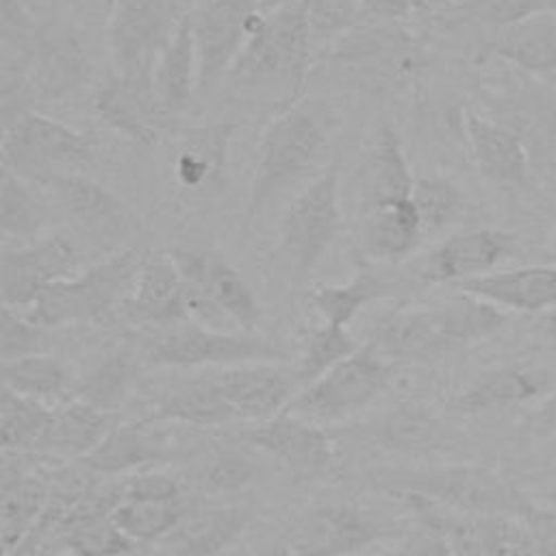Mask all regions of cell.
<instances>
[{
	"instance_id": "cell-1",
	"label": "cell",
	"mask_w": 556,
	"mask_h": 556,
	"mask_svg": "<svg viewBox=\"0 0 556 556\" xmlns=\"http://www.w3.org/2000/svg\"><path fill=\"white\" fill-rule=\"evenodd\" d=\"M361 484L389 497H419L463 515L530 517L541 510L502 473L471 463L369 467L361 473Z\"/></svg>"
},
{
	"instance_id": "cell-2",
	"label": "cell",
	"mask_w": 556,
	"mask_h": 556,
	"mask_svg": "<svg viewBox=\"0 0 556 556\" xmlns=\"http://www.w3.org/2000/svg\"><path fill=\"white\" fill-rule=\"evenodd\" d=\"M337 124V111L328 100L300 98L265 126L248 195L250 219L317 165Z\"/></svg>"
},
{
	"instance_id": "cell-3",
	"label": "cell",
	"mask_w": 556,
	"mask_h": 556,
	"mask_svg": "<svg viewBox=\"0 0 556 556\" xmlns=\"http://www.w3.org/2000/svg\"><path fill=\"white\" fill-rule=\"evenodd\" d=\"M313 50L306 0H295L254 20L226 80L248 89L274 87L289 106L302 98Z\"/></svg>"
},
{
	"instance_id": "cell-4",
	"label": "cell",
	"mask_w": 556,
	"mask_h": 556,
	"mask_svg": "<svg viewBox=\"0 0 556 556\" xmlns=\"http://www.w3.org/2000/svg\"><path fill=\"white\" fill-rule=\"evenodd\" d=\"M402 502L445 536L452 556H556V517L543 508L530 517L463 515L419 497Z\"/></svg>"
},
{
	"instance_id": "cell-5",
	"label": "cell",
	"mask_w": 556,
	"mask_h": 556,
	"mask_svg": "<svg viewBox=\"0 0 556 556\" xmlns=\"http://www.w3.org/2000/svg\"><path fill=\"white\" fill-rule=\"evenodd\" d=\"M139 263V252L119 250L80 276L48 285L26 308V315L48 330L119 319V311L135 289Z\"/></svg>"
},
{
	"instance_id": "cell-6",
	"label": "cell",
	"mask_w": 556,
	"mask_h": 556,
	"mask_svg": "<svg viewBox=\"0 0 556 556\" xmlns=\"http://www.w3.org/2000/svg\"><path fill=\"white\" fill-rule=\"evenodd\" d=\"M139 356L156 367H228L241 363H287L289 352L256 334L213 328L195 319L146 328L139 339Z\"/></svg>"
},
{
	"instance_id": "cell-7",
	"label": "cell",
	"mask_w": 556,
	"mask_h": 556,
	"mask_svg": "<svg viewBox=\"0 0 556 556\" xmlns=\"http://www.w3.org/2000/svg\"><path fill=\"white\" fill-rule=\"evenodd\" d=\"M413 521H402L356 504L326 502L300 513L285 530L282 556H352L374 545L393 543Z\"/></svg>"
},
{
	"instance_id": "cell-8",
	"label": "cell",
	"mask_w": 556,
	"mask_h": 556,
	"mask_svg": "<svg viewBox=\"0 0 556 556\" xmlns=\"http://www.w3.org/2000/svg\"><path fill=\"white\" fill-rule=\"evenodd\" d=\"M341 167L334 159L287 206L280 222V254L289 287L300 291L341 230Z\"/></svg>"
},
{
	"instance_id": "cell-9",
	"label": "cell",
	"mask_w": 556,
	"mask_h": 556,
	"mask_svg": "<svg viewBox=\"0 0 556 556\" xmlns=\"http://www.w3.org/2000/svg\"><path fill=\"white\" fill-rule=\"evenodd\" d=\"M174 256L189 300V317L213 328L235 324L241 332H254L263 319V306L248 280L213 248H174Z\"/></svg>"
},
{
	"instance_id": "cell-10",
	"label": "cell",
	"mask_w": 556,
	"mask_h": 556,
	"mask_svg": "<svg viewBox=\"0 0 556 556\" xmlns=\"http://www.w3.org/2000/svg\"><path fill=\"white\" fill-rule=\"evenodd\" d=\"M395 365L397 363L384 358L374 343L358 345L348 358L302 387L285 410L315 424L348 419L389 389Z\"/></svg>"
},
{
	"instance_id": "cell-11",
	"label": "cell",
	"mask_w": 556,
	"mask_h": 556,
	"mask_svg": "<svg viewBox=\"0 0 556 556\" xmlns=\"http://www.w3.org/2000/svg\"><path fill=\"white\" fill-rule=\"evenodd\" d=\"M91 161V137L59 119L28 109L4 122L2 167L7 169L30 178L61 172L59 167H85Z\"/></svg>"
},
{
	"instance_id": "cell-12",
	"label": "cell",
	"mask_w": 556,
	"mask_h": 556,
	"mask_svg": "<svg viewBox=\"0 0 556 556\" xmlns=\"http://www.w3.org/2000/svg\"><path fill=\"white\" fill-rule=\"evenodd\" d=\"M258 15L256 0H200L189 11L200 96H208L228 76Z\"/></svg>"
},
{
	"instance_id": "cell-13",
	"label": "cell",
	"mask_w": 556,
	"mask_h": 556,
	"mask_svg": "<svg viewBox=\"0 0 556 556\" xmlns=\"http://www.w3.org/2000/svg\"><path fill=\"white\" fill-rule=\"evenodd\" d=\"M178 20L172 0H117L106 24L113 70L152 80L156 56Z\"/></svg>"
},
{
	"instance_id": "cell-14",
	"label": "cell",
	"mask_w": 556,
	"mask_h": 556,
	"mask_svg": "<svg viewBox=\"0 0 556 556\" xmlns=\"http://www.w3.org/2000/svg\"><path fill=\"white\" fill-rule=\"evenodd\" d=\"M189 513L180 482L156 469L122 476L113 519L135 543L163 541Z\"/></svg>"
},
{
	"instance_id": "cell-15",
	"label": "cell",
	"mask_w": 556,
	"mask_h": 556,
	"mask_svg": "<svg viewBox=\"0 0 556 556\" xmlns=\"http://www.w3.org/2000/svg\"><path fill=\"white\" fill-rule=\"evenodd\" d=\"M239 439L245 445L265 452L298 478H319L334 465L332 439L319 424L287 410L252 424Z\"/></svg>"
},
{
	"instance_id": "cell-16",
	"label": "cell",
	"mask_w": 556,
	"mask_h": 556,
	"mask_svg": "<svg viewBox=\"0 0 556 556\" xmlns=\"http://www.w3.org/2000/svg\"><path fill=\"white\" fill-rule=\"evenodd\" d=\"M76 265L78 252L61 235L4 248L0 274L2 306L28 308L48 285L74 276Z\"/></svg>"
},
{
	"instance_id": "cell-17",
	"label": "cell",
	"mask_w": 556,
	"mask_h": 556,
	"mask_svg": "<svg viewBox=\"0 0 556 556\" xmlns=\"http://www.w3.org/2000/svg\"><path fill=\"white\" fill-rule=\"evenodd\" d=\"M515 248V237L497 228H467L445 237L413 265V276L426 285H460L495 271Z\"/></svg>"
},
{
	"instance_id": "cell-18",
	"label": "cell",
	"mask_w": 556,
	"mask_h": 556,
	"mask_svg": "<svg viewBox=\"0 0 556 556\" xmlns=\"http://www.w3.org/2000/svg\"><path fill=\"white\" fill-rule=\"evenodd\" d=\"M211 378L237 417L252 424L280 415L302 389L293 367L271 361L217 367Z\"/></svg>"
},
{
	"instance_id": "cell-19",
	"label": "cell",
	"mask_w": 556,
	"mask_h": 556,
	"mask_svg": "<svg viewBox=\"0 0 556 556\" xmlns=\"http://www.w3.org/2000/svg\"><path fill=\"white\" fill-rule=\"evenodd\" d=\"M119 319L139 330L189 319L187 282L169 250L141 254L137 282L119 311Z\"/></svg>"
},
{
	"instance_id": "cell-20",
	"label": "cell",
	"mask_w": 556,
	"mask_h": 556,
	"mask_svg": "<svg viewBox=\"0 0 556 556\" xmlns=\"http://www.w3.org/2000/svg\"><path fill=\"white\" fill-rule=\"evenodd\" d=\"M93 104L104 124L141 146L154 143L165 124L152 80L132 78L115 70L98 87Z\"/></svg>"
},
{
	"instance_id": "cell-21",
	"label": "cell",
	"mask_w": 556,
	"mask_h": 556,
	"mask_svg": "<svg viewBox=\"0 0 556 556\" xmlns=\"http://www.w3.org/2000/svg\"><path fill=\"white\" fill-rule=\"evenodd\" d=\"M28 180L48 191L52 202L91 235L111 237L124 232V204L98 182L74 172H48L30 176Z\"/></svg>"
},
{
	"instance_id": "cell-22",
	"label": "cell",
	"mask_w": 556,
	"mask_h": 556,
	"mask_svg": "<svg viewBox=\"0 0 556 556\" xmlns=\"http://www.w3.org/2000/svg\"><path fill=\"white\" fill-rule=\"evenodd\" d=\"M250 504H217L189 510L161 541V556H222L252 521Z\"/></svg>"
},
{
	"instance_id": "cell-23",
	"label": "cell",
	"mask_w": 556,
	"mask_h": 556,
	"mask_svg": "<svg viewBox=\"0 0 556 556\" xmlns=\"http://www.w3.org/2000/svg\"><path fill=\"white\" fill-rule=\"evenodd\" d=\"M465 132L473 163L484 180L506 189L526 187L530 154L513 128L467 109Z\"/></svg>"
},
{
	"instance_id": "cell-24",
	"label": "cell",
	"mask_w": 556,
	"mask_h": 556,
	"mask_svg": "<svg viewBox=\"0 0 556 556\" xmlns=\"http://www.w3.org/2000/svg\"><path fill=\"white\" fill-rule=\"evenodd\" d=\"M24 454H2L0 486V534L2 549H15L41 521L50 504V482L46 476L24 465Z\"/></svg>"
},
{
	"instance_id": "cell-25",
	"label": "cell",
	"mask_w": 556,
	"mask_h": 556,
	"mask_svg": "<svg viewBox=\"0 0 556 556\" xmlns=\"http://www.w3.org/2000/svg\"><path fill=\"white\" fill-rule=\"evenodd\" d=\"M458 291L482 298L504 311L547 313L556 308V265H528L456 285Z\"/></svg>"
},
{
	"instance_id": "cell-26",
	"label": "cell",
	"mask_w": 556,
	"mask_h": 556,
	"mask_svg": "<svg viewBox=\"0 0 556 556\" xmlns=\"http://www.w3.org/2000/svg\"><path fill=\"white\" fill-rule=\"evenodd\" d=\"M115 424L117 413H109L85 400L70 397L52 408L50 421L33 454L61 460H80L100 445Z\"/></svg>"
},
{
	"instance_id": "cell-27",
	"label": "cell",
	"mask_w": 556,
	"mask_h": 556,
	"mask_svg": "<svg viewBox=\"0 0 556 556\" xmlns=\"http://www.w3.org/2000/svg\"><path fill=\"white\" fill-rule=\"evenodd\" d=\"M152 87L165 122L189 111L198 93V54L189 13L180 15L169 39L159 52L152 72Z\"/></svg>"
},
{
	"instance_id": "cell-28",
	"label": "cell",
	"mask_w": 556,
	"mask_h": 556,
	"mask_svg": "<svg viewBox=\"0 0 556 556\" xmlns=\"http://www.w3.org/2000/svg\"><path fill=\"white\" fill-rule=\"evenodd\" d=\"M424 239L426 232L413 195L361 208V248L378 263L404 261Z\"/></svg>"
},
{
	"instance_id": "cell-29",
	"label": "cell",
	"mask_w": 556,
	"mask_h": 556,
	"mask_svg": "<svg viewBox=\"0 0 556 556\" xmlns=\"http://www.w3.org/2000/svg\"><path fill=\"white\" fill-rule=\"evenodd\" d=\"M235 132V122H211L191 126L178 137L174 174L182 189L206 191L219 185Z\"/></svg>"
},
{
	"instance_id": "cell-30",
	"label": "cell",
	"mask_w": 556,
	"mask_h": 556,
	"mask_svg": "<svg viewBox=\"0 0 556 556\" xmlns=\"http://www.w3.org/2000/svg\"><path fill=\"white\" fill-rule=\"evenodd\" d=\"M143 419L148 424L174 421L193 428H217L239 417L228 400L222 395L208 371L193 378L176 380L174 384L165 387L154 397V406Z\"/></svg>"
},
{
	"instance_id": "cell-31",
	"label": "cell",
	"mask_w": 556,
	"mask_h": 556,
	"mask_svg": "<svg viewBox=\"0 0 556 556\" xmlns=\"http://www.w3.org/2000/svg\"><path fill=\"white\" fill-rule=\"evenodd\" d=\"M22 65L33 91L43 98H61L74 91L89 74V61L70 33L41 30Z\"/></svg>"
},
{
	"instance_id": "cell-32",
	"label": "cell",
	"mask_w": 556,
	"mask_h": 556,
	"mask_svg": "<svg viewBox=\"0 0 556 556\" xmlns=\"http://www.w3.org/2000/svg\"><path fill=\"white\" fill-rule=\"evenodd\" d=\"M374 441L391 452L408 456L443 454L460 447V434L441 417L413 404L389 410L371 430Z\"/></svg>"
},
{
	"instance_id": "cell-33",
	"label": "cell",
	"mask_w": 556,
	"mask_h": 556,
	"mask_svg": "<svg viewBox=\"0 0 556 556\" xmlns=\"http://www.w3.org/2000/svg\"><path fill=\"white\" fill-rule=\"evenodd\" d=\"M374 348L393 363H426L450 352L430 308H404L380 324Z\"/></svg>"
},
{
	"instance_id": "cell-34",
	"label": "cell",
	"mask_w": 556,
	"mask_h": 556,
	"mask_svg": "<svg viewBox=\"0 0 556 556\" xmlns=\"http://www.w3.org/2000/svg\"><path fill=\"white\" fill-rule=\"evenodd\" d=\"M415 180L395 128L389 124L378 128L363 169L361 208L410 198Z\"/></svg>"
},
{
	"instance_id": "cell-35",
	"label": "cell",
	"mask_w": 556,
	"mask_h": 556,
	"mask_svg": "<svg viewBox=\"0 0 556 556\" xmlns=\"http://www.w3.org/2000/svg\"><path fill=\"white\" fill-rule=\"evenodd\" d=\"M545 378L536 371L521 367H497L480 374L465 387L450 404L452 410L463 415H484L526 404L541 395Z\"/></svg>"
},
{
	"instance_id": "cell-36",
	"label": "cell",
	"mask_w": 556,
	"mask_h": 556,
	"mask_svg": "<svg viewBox=\"0 0 556 556\" xmlns=\"http://www.w3.org/2000/svg\"><path fill=\"white\" fill-rule=\"evenodd\" d=\"M146 419L139 421H117L113 430L100 441V445L89 452L83 463L89 471L104 478L130 476L146 471L163 458V450L152 441Z\"/></svg>"
},
{
	"instance_id": "cell-37",
	"label": "cell",
	"mask_w": 556,
	"mask_h": 556,
	"mask_svg": "<svg viewBox=\"0 0 556 556\" xmlns=\"http://www.w3.org/2000/svg\"><path fill=\"white\" fill-rule=\"evenodd\" d=\"M486 50L526 72H556V20L539 15L497 28Z\"/></svg>"
},
{
	"instance_id": "cell-38",
	"label": "cell",
	"mask_w": 556,
	"mask_h": 556,
	"mask_svg": "<svg viewBox=\"0 0 556 556\" xmlns=\"http://www.w3.org/2000/svg\"><path fill=\"white\" fill-rule=\"evenodd\" d=\"M402 287L404 285L391 276H382L374 269H361L345 285L315 287L308 300L321 315V321L348 328L367 304L382 298H393L397 291H402Z\"/></svg>"
},
{
	"instance_id": "cell-39",
	"label": "cell",
	"mask_w": 556,
	"mask_h": 556,
	"mask_svg": "<svg viewBox=\"0 0 556 556\" xmlns=\"http://www.w3.org/2000/svg\"><path fill=\"white\" fill-rule=\"evenodd\" d=\"M432 313L450 350L489 339L508 324L504 308L463 291H458L456 298L432 306Z\"/></svg>"
},
{
	"instance_id": "cell-40",
	"label": "cell",
	"mask_w": 556,
	"mask_h": 556,
	"mask_svg": "<svg viewBox=\"0 0 556 556\" xmlns=\"http://www.w3.org/2000/svg\"><path fill=\"white\" fill-rule=\"evenodd\" d=\"M50 219L48 200L39 193L33 180L2 167L0 182V230L20 243L39 239Z\"/></svg>"
},
{
	"instance_id": "cell-41",
	"label": "cell",
	"mask_w": 556,
	"mask_h": 556,
	"mask_svg": "<svg viewBox=\"0 0 556 556\" xmlns=\"http://www.w3.org/2000/svg\"><path fill=\"white\" fill-rule=\"evenodd\" d=\"M2 387L48 406H59L74 393V380L50 352L2 363Z\"/></svg>"
},
{
	"instance_id": "cell-42",
	"label": "cell",
	"mask_w": 556,
	"mask_h": 556,
	"mask_svg": "<svg viewBox=\"0 0 556 556\" xmlns=\"http://www.w3.org/2000/svg\"><path fill=\"white\" fill-rule=\"evenodd\" d=\"M139 361L141 356L132 350H117L104 356L83 378L74 380L72 397L117 413L139 378Z\"/></svg>"
},
{
	"instance_id": "cell-43",
	"label": "cell",
	"mask_w": 556,
	"mask_h": 556,
	"mask_svg": "<svg viewBox=\"0 0 556 556\" xmlns=\"http://www.w3.org/2000/svg\"><path fill=\"white\" fill-rule=\"evenodd\" d=\"M54 406L20 395L2 387L0 395V445L2 454H33Z\"/></svg>"
},
{
	"instance_id": "cell-44",
	"label": "cell",
	"mask_w": 556,
	"mask_h": 556,
	"mask_svg": "<svg viewBox=\"0 0 556 556\" xmlns=\"http://www.w3.org/2000/svg\"><path fill=\"white\" fill-rule=\"evenodd\" d=\"M356 350H358V343L354 341V337L345 326L321 321L308 332L302 354L293 365V369L302 387H306L308 382L326 374L330 367H334Z\"/></svg>"
},
{
	"instance_id": "cell-45",
	"label": "cell",
	"mask_w": 556,
	"mask_h": 556,
	"mask_svg": "<svg viewBox=\"0 0 556 556\" xmlns=\"http://www.w3.org/2000/svg\"><path fill=\"white\" fill-rule=\"evenodd\" d=\"M413 200L419 208L426 237L450 228L467 211L463 191L454 182H450L445 178H437V176L434 178H430V176L417 178Z\"/></svg>"
},
{
	"instance_id": "cell-46",
	"label": "cell",
	"mask_w": 556,
	"mask_h": 556,
	"mask_svg": "<svg viewBox=\"0 0 556 556\" xmlns=\"http://www.w3.org/2000/svg\"><path fill=\"white\" fill-rule=\"evenodd\" d=\"M556 0H458L452 13L458 22L489 26L493 30L519 24L530 17L549 15Z\"/></svg>"
},
{
	"instance_id": "cell-47",
	"label": "cell",
	"mask_w": 556,
	"mask_h": 556,
	"mask_svg": "<svg viewBox=\"0 0 556 556\" xmlns=\"http://www.w3.org/2000/svg\"><path fill=\"white\" fill-rule=\"evenodd\" d=\"M52 348L48 328L33 321L17 308L2 306L0 311V361H15L33 354H46Z\"/></svg>"
},
{
	"instance_id": "cell-48",
	"label": "cell",
	"mask_w": 556,
	"mask_h": 556,
	"mask_svg": "<svg viewBox=\"0 0 556 556\" xmlns=\"http://www.w3.org/2000/svg\"><path fill=\"white\" fill-rule=\"evenodd\" d=\"M313 43H330L354 30L365 17L361 0H306Z\"/></svg>"
},
{
	"instance_id": "cell-49",
	"label": "cell",
	"mask_w": 556,
	"mask_h": 556,
	"mask_svg": "<svg viewBox=\"0 0 556 556\" xmlns=\"http://www.w3.org/2000/svg\"><path fill=\"white\" fill-rule=\"evenodd\" d=\"M256 473L254 463L237 452H224L206 460L195 473V489L204 493H224L245 486Z\"/></svg>"
},
{
	"instance_id": "cell-50",
	"label": "cell",
	"mask_w": 556,
	"mask_h": 556,
	"mask_svg": "<svg viewBox=\"0 0 556 556\" xmlns=\"http://www.w3.org/2000/svg\"><path fill=\"white\" fill-rule=\"evenodd\" d=\"M352 556H447V547L437 532L424 526H410L406 534L391 545H374Z\"/></svg>"
},
{
	"instance_id": "cell-51",
	"label": "cell",
	"mask_w": 556,
	"mask_h": 556,
	"mask_svg": "<svg viewBox=\"0 0 556 556\" xmlns=\"http://www.w3.org/2000/svg\"><path fill=\"white\" fill-rule=\"evenodd\" d=\"M39 35L37 22L20 0H2V39L7 46L28 52Z\"/></svg>"
},
{
	"instance_id": "cell-52",
	"label": "cell",
	"mask_w": 556,
	"mask_h": 556,
	"mask_svg": "<svg viewBox=\"0 0 556 556\" xmlns=\"http://www.w3.org/2000/svg\"><path fill=\"white\" fill-rule=\"evenodd\" d=\"M523 430L532 437H552L556 434V389L549 391L534 410L528 413Z\"/></svg>"
},
{
	"instance_id": "cell-53",
	"label": "cell",
	"mask_w": 556,
	"mask_h": 556,
	"mask_svg": "<svg viewBox=\"0 0 556 556\" xmlns=\"http://www.w3.org/2000/svg\"><path fill=\"white\" fill-rule=\"evenodd\" d=\"M52 534L59 536L56 530H50L46 526H35V530L9 554L4 556H65L54 543Z\"/></svg>"
},
{
	"instance_id": "cell-54",
	"label": "cell",
	"mask_w": 556,
	"mask_h": 556,
	"mask_svg": "<svg viewBox=\"0 0 556 556\" xmlns=\"http://www.w3.org/2000/svg\"><path fill=\"white\" fill-rule=\"evenodd\" d=\"M365 15L369 17H378V20H387V22H397V20H406L417 0H361Z\"/></svg>"
},
{
	"instance_id": "cell-55",
	"label": "cell",
	"mask_w": 556,
	"mask_h": 556,
	"mask_svg": "<svg viewBox=\"0 0 556 556\" xmlns=\"http://www.w3.org/2000/svg\"><path fill=\"white\" fill-rule=\"evenodd\" d=\"M115 2L117 0H74V4L78 7V11L83 15H87L93 22H104V24H109Z\"/></svg>"
},
{
	"instance_id": "cell-56",
	"label": "cell",
	"mask_w": 556,
	"mask_h": 556,
	"mask_svg": "<svg viewBox=\"0 0 556 556\" xmlns=\"http://www.w3.org/2000/svg\"><path fill=\"white\" fill-rule=\"evenodd\" d=\"M539 337H541V341L552 352H556V308H552V311L541 315V319H539Z\"/></svg>"
},
{
	"instance_id": "cell-57",
	"label": "cell",
	"mask_w": 556,
	"mask_h": 556,
	"mask_svg": "<svg viewBox=\"0 0 556 556\" xmlns=\"http://www.w3.org/2000/svg\"><path fill=\"white\" fill-rule=\"evenodd\" d=\"M291 2H295V0H256V7H258V13L267 15V13H271V11H276L280 7L291 4Z\"/></svg>"
},
{
	"instance_id": "cell-58",
	"label": "cell",
	"mask_w": 556,
	"mask_h": 556,
	"mask_svg": "<svg viewBox=\"0 0 556 556\" xmlns=\"http://www.w3.org/2000/svg\"><path fill=\"white\" fill-rule=\"evenodd\" d=\"M200 0H172V4L176 7V11L180 13V15H185V13H189L195 4H198Z\"/></svg>"
},
{
	"instance_id": "cell-59",
	"label": "cell",
	"mask_w": 556,
	"mask_h": 556,
	"mask_svg": "<svg viewBox=\"0 0 556 556\" xmlns=\"http://www.w3.org/2000/svg\"><path fill=\"white\" fill-rule=\"evenodd\" d=\"M419 4H426V7H439V4H447V2H458V0H417Z\"/></svg>"
},
{
	"instance_id": "cell-60",
	"label": "cell",
	"mask_w": 556,
	"mask_h": 556,
	"mask_svg": "<svg viewBox=\"0 0 556 556\" xmlns=\"http://www.w3.org/2000/svg\"><path fill=\"white\" fill-rule=\"evenodd\" d=\"M549 476L556 480V454L549 458Z\"/></svg>"
},
{
	"instance_id": "cell-61",
	"label": "cell",
	"mask_w": 556,
	"mask_h": 556,
	"mask_svg": "<svg viewBox=\"0 0 556 556\" xmlns=\"http://www.w3.org/2000/svg\"><path fill=\"white\" fill-rule=\"evenodd\" d=\"M552 254H554V258H556V241H554V252H552Z\"/></svg>"
},
{
	"instance_id": "cell-62",
	"label": "cell",
	"mask_w": 556,
	"mask_h": 556,
	"mask_svg": "<svg viewBox=\"0 0 556 556\" xmlns=\"http://www.w3.org/2000/svg\"><path fill=\"white\" fill-rule=\"evenodd\" d=\"M278 556H282V554H278Z\"/></svg>"
}]
</instances>
